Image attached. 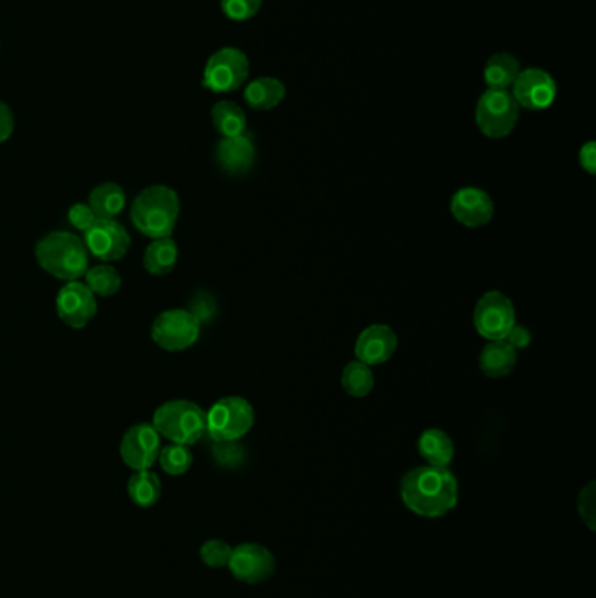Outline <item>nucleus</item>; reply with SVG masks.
Here are the masks:
<instances>
[{
  "instance_id": "nucleus-1",
  "label": "nucleus",
  "mask_w": 596,
  "mask_h": 598,
  "mask_svg": "<svg viewBox=\"0 0 596 598\" xmlns=\"http://www.w3.org/2000/svg\"><path fill=\"white\" fill-rule=\"evenodd\" d=\"M401 499L413 515L437 520L458 506L460 487L450 467H415L402 476Z\"/></svg>"
},
{
  "instance_id": "nucleus-2",
  "label": "nucleus",
  "mask_w": 596,
  "mask_h": 598,
  "mask_svg": "<svg viewBox=\"0 0 596 598\" xmlns=\"http://www.w3.org/2000/svg\"><path fill=\"white\" fill-rule=\"evenodd\" d=\"M181 212L179 195L168 186H149L133 200L130 216L137 230L146 237H172Z\"/></svg>"
},
{
  "instance_id": "nucleus-3",
  "label": "nucleus",
  "mask_w": 596,
  "mask_h": 598,
  "mask_svg": "<svg viewBox=\"0 0 596 598\" xmlns=\"http://www.w3.org/2000/svg\"><path fill=\"white\" fill-rule=\"evenodd\" d=\"M35 258L44 272L55 279L72 282L88 272V249L84 240L69 231H53L39 240Z\"/></svg>"
},
{
  "instance_id": "nucleus-4",
  "label": "nucleus",
  "mask_w": 596,
  "mask_h": 598,
  "mask_svg": "<svg viewBox=\"0 0 596 598\" xmlns=\"http://www.w3.org/2000/svg\"><path fill=\"white\" fill-rule=\"evenodd\" d=\"M153 427L172 443L195 445L207 434V411L191 401H168L154 411Z\"/></svg>"
},
{
  "instance_id": "nucleus-5",
  "label": "nucleus",
  "mask_w": 596,
  "mask_h": 598,
  "mask_svg": "<svg viewBox=\"0 0 596 598\" xmlns=\"http://www.w3.org/2000/svg\"><path fill=\"white\" fill-rule=\"evenodd\" d=\"M254 425V408L240 396L222 397L207 411V434L215 443H236Z\"/></svg>"
},
{
  "instance_id": "nucleus-6",
  "label": "nucleus",
  "mask_w": 596,
  "mask_h": 598,
  "mask_svg": "<svg viewBox=\"0 0 596 598\" xmlns=\"http://www.w3.org/2000/svg\"><path fill=\"white\" fill-rule=\"evenodd\" d=\"M520 105L509 90H486L478 100L476 123L485 137L502 139L516 128Z\"/></svg>"
},
{
  "instance_id": "nucleus-7",
  "label": "nucleus",
  "mask_w": 596,
  "mask_h": 598,
  "mask_svg": "<svg viewBox=\"0 0 596 598\" xmlns=\"http://www.w3.org/2000/svg\"><path fill=\"white\" fill-rule=\"evenodd\" d=\"M201 324L193 313L174 308L160 313L151 327V338L168 352H181L193 347L200 338Z\"/></svg>"
},
{
  "instance_id": "nucleus-8",
  "label": "nucleus",
  "mask_w": 596,
  "mask_h": 598,
  "mask_svg": "<svg viewBox=\"0 0 596 598\" xmlns=\"http://www.w3.org/2000/svg\"><path fill=\"white\" fill-rule=\"evenodd\" d=\"M249 58L236 48H222L208 58L203 86L214 93L235 91L247 81Z\"/></svg>"
},
{
  "instance_id": "nucleus-9",
  "label": "nucleus",
  "mask_w": 596,
  "mask_h": 598,
  "mask_svg": "<svg viewBox=\"0 0 596 598\" xmlns=\"http://www.w3.org/2000/svg\"><path fill=\"white\" fill-rule=\"evenodd\" d=\"M514 324L516 308L506 294L490 291L479 298L474 308V327L485 340H504Z\"/></svg>"
},
{
  "instance_id": "nucleus-10",
  "label": "nucleus",
  "mask_w": 596,
  "mask_h": 598,
  "mask_svg": "<svg viewBox=\"0 0 596 598\" xmlns=\"http://www.w3.org/2000/svg\"><path fill=\"white\" fill-rule=\"evenodd\" d=\"M228 569L240 583L261 585L277 571V558L264 544H238L233 548Z\"/></svg>"
},
{
  "instance_id": "nucleus-11",
  "label": "nucleus",
  "mask_w": 596,
  "mask_h": 598,
  "mask_svg": "<svg viewBox=\"0 0 596 598\" xmlns=\"http://www.w3.org/2000/svg\"><path fill=\"white\" fill-rule=\"evenodd\" d=\"M132 238L123 224L116 219H97L90 230L84 233V245L93 258L112 263L125 258Z\"/></svg>"
},
{
  "instance_id": "nucleus-12",
  "label": "nucleus",
  "mask_w": 596,
  "mask_h": 598,
  "mask_svg": "<svg viewBox=\"0 0 596 598\" xmlns=\"http://www.w3.org/2000/svg\"><path fill=\"white\" fill-rule=\"evenodd\" d=\"M161 450V436L153 424H137L130 427L121 439V459L133 471H146L154 466Z\"/></svg>"
},
{
  "instance_id": "nucleus-13",
  "label": "nucleus",
  "mask_w": 596,
  "mask_h": 598,
  "mask_svg": "<svg viewBox=\"0 0 596 598\" xmlns=\"http://www.w3.org/2000/svg\"><path fill=\"white\" fill-rule=\"evenodd\" d=\"M97 310V296L91 293L86 284H81L77 280L67 282L56 296L58 317L72 329H83L88 326L97 315Z\"/></svg>"
},
{
  "instance_id": "nucleus-14",
  "label": "nucleus",
  "mask_w": 596,
  "mask_h": 598,
  "mask_svg": "<svg viewBox=\"0 0 596 598\" xmlns=\"http://www.w3.org/2000/svg\"><path fill=\"white\" fill-rule=\"evenodd\" d=\"M511 93L520 107L528 111H542L555 102L556 81L546 70L532 67L521 70Z\"/></svg>"
},
{
  "instance_id": "nucleus-15",
  "label": "nucleus",
  "mask_w": 596,
  "mask_h": 598,
  "mask_svg": "<svg viewBox=\"0 0 596 598\" xmlns=\"http://www.w3.org/2000/svg\"><path fill=\"white\" fill-rule=\"evenodd\" d=\"M451 216L457 219L458 223L465 228H481L492 221L493 207L492 198L483 189L467 186L458 189L451 198Z\"/></svg>"
},
{
  "instance_id": "nucleus-16",
  "label": "nucleus",
  "mask_w": 596,
  "mask_h": 598,
  "mask_svg": "<svg viewBox=\"0 0 596 598\" xmlns=\"http://www.w3.org/2000/svg\"><path fill=\"white\" fill-rule=\"evenodd\" d=\"M397 336L392 327L385 324H373L366 327L355 341V357L357 361L368 366H378L390 361L396 354Z\"/></svg>"
},
{
  "instance_id": "nucleus-17",
  "label": "nucleus",
  "mask_w": 596,
  "mask_h": 598,
  "mask_svg": "<svg viewBox=\"0 0 596 598\" xmlns=\"http://www.w3.org/2000/svg\"><path fill=\"white\" fill-rule=\"evenodd\" d=\"M215 158L219 167L231 175L247 174L256 161V146L249 135L222 137L215 149Z\"/></svg>"
},
{
  "instance_id": "nucleus-18",
  "label": "nucleus",
  "mask_w": 596,
  "mask_h": 598,
  "mask_svg": "<svg viewBox=\"0 0 596 598\" xmlns=\"http://www.w3.org/2000/svg\"><path fill=\"white\" fill-rule=\"evenodd\" d=\"M518 355L504 340L488 341L479 355V368L490 378H504L516 368Z\"/></svg>"
},
{
  "instance_id": "nucleus-19",
  "label": "nucleus",
  "mask_w": 596,
  "mask_h": 598,
  "mask_svg": "<svg viewBox=\"0 0 596 598\" xmlns=\"http://www.w3.org/2000/svg\"><path fill=\"white\" fill-rule=\"evenodd\" d=\"M418 453L429 466L450 467L455 459V445L441 429H427L418 439Z\"/></svg>"
},
{
  "instance_id": "nucleus-20",
  "label": "nucleus",
  "mask_w": 596,
  "mask_h": 598,
  "mask_svg": "<svg viewBox=\"0 0 596 598\" xmlns=\"http://www.w3.org/2000/svg\"><path fill=\"white\" fill-rule=\"evenodd\" d=\"M243 97L250 109L270 111L284 100L285 86L275 77H259L256 81L247 84Z\"/></svg>"
},
{
  "instance_id": "nucleus-21",
  "label": "nucleus",
  "mask_w": 596,
  "mask_h": 598,
  "mask_svg": "<svg viewBox=\"0 0 596 598\" xmlns=\"http://www.w3.org/2000/svg\"><path fill=\"white\" fill-rule=\"evenodd\" d=\"M520 62L514 55L509 53H497L493 55L485 65L486 86L488 90H509L513 88L516 77L520 76Z\"/></svg>"
},
{
  "instance_id": "nucleus-22",
  "label": "nucleus",
  "mask_w": 596,
  "mask_h": 598,
  "mask_svg": "<svg viewBox=\"0 0 596 598\" xmlns=\"http://www.w3.org/2000/svg\"><path fill=\"white\" fill-rule=\"evenodd\" d=\"M88 205L97 219H116L126 207L125 191L116 182H104L91 191Z\"/></svg>"
},
{
  "instance_id": "nucleus-23",
  "label": "nucleus",
  "mask_w": 596,
  "mask_h": 598,
  "mask_svg": "<svg viewBox=\"0 0 596 598\" xmlns=\"http://www.w3.org/2000/svg\"><path fill=\"white\" fill-rule=\"evenodd\" d=\"M177 259H179V247L172 237L158 238L153 240V244H149L146 249L144 268L154 277H165L168 273L174 272Z\"/></svg>"
},
{
  "instance_id": "nucleus-24",
  "label": "nucleus",
  "mask_w": 596,
  "mask_h": 598,
  "mask_svg": "<svg viewBox=\"0 0 596 598\" xmlns=\"http://www.w3.org/2000/svg\"><path fill=\"white\" fill-rule=\"evenodd\" d=\"M128 495L135 506L153 508L161 497V481L153 471H135L128 480Z\"/></svg>"
},
{
  "instance_id": "nucleus-25",
  "label": "nucleus",
  "mask_w": 596,
  "mask_h": 598,
  "mask_svg": "<svg viewBox=\"0 0 596 598\" xmlns=\"http://www.w3.org/2000/svg\"><path fill=\"white\" fill-rule=\"evenodd\" d=\"M212 125L222 137H236L247 130V118L240 105L222 100L212 107Z\"/></svg>"
},
{
  "instance_id": "nucleus-26",
  "label": "nucleus",
  "mask_w": 596,
  "mask_h": 598,
  "mask_svg": "<svg viewBox=\"0 0 596 598\" xmlns=\"http://www.w3.org/2000/svg\"><path fill=\"white\" fill-rule=\"evenodd\" d=\"M341 387L348 396L366 397L375 389V373L364 362H350L341 373Z\"/></svg>"
},
{
  "instance_id": "nucleus-27",
  "label": "nucleus",
  "mask_w": 596,
  "mask_h": 598,
  "mask_svg": "<svg viewBox=\"0 0 596 598\" xmlns=\"http://www.w3.org/2000/svg\"><path fill=\"white\" fill-rule=\"evenodd\" d=\"M86 286L100 298L114 296L121 289V275L111 265H100L86 272Z\"/></svg>"
},
{
  "instance_id": "nucleus-28",
  "label": "nucleus",
  "mask_w": 596,
  "mask_h": 598,
  "mask_svg": "<svg viewBox=\"0 0 596 598\" xmlns=\"http://www.w3.org/2000/svg\"><path fill=\"white\" fill-rule=\"evenodd\" d=\"M158 460L165 473L170 476H182L193 466V453L189 450V446L172 443L160 450Z\"/></svg>"
},
{
  "instance_id": "nucleus-29",
  "label": "nucleus",
  "mask_w": 596,
  "mask_h": 598,
  "mask_svg": "<svg viewBox=\"0 0 596 598\" xmlns=\"http://www.w3.org/2000/svg\"><path fill=\"white\" fill-rule=\"evenodd\" d=\"M231 553H233V548L222 539H208V541L201 544L200 548L201 562L210 569L228 567Z\"/></svg>"
},
{
  "instance_id": "nucleus-30",
  "label": "nucleus",
  "mask_w": 596,
  "mask_h": 598,
  "mask_svg": "<svg viewBox=\"0 0 596 598\" xmlns=\"http://www.w3.org/2000/svg\"><path fill=\"white\" fill-rule=\"evenodd\" d=\"M261 6L263 0H221L222 13L233 21L250 20Z\"/></svg>"
},
{
  "instance_id": "nucleus-31",
  "label": "nucleus",
  "mask_w": 596,
  "mask_h": 598,
  "mask_svg": "<svg viewBox=\"0 0 596 598\" xmlns=\"http://www.w3.org/2000/svg\"><path fill=\"white\" fill-rule=\"evenodd\" d=\"M596 495H595V481H590L586 487L581 490L579 494V501H577V509H579V516L581 520L586 523V527L593 532L595 530L596 522Z\"/></svg>"
},
{
  "instance_id": "nucleus-32",
  "label": "nucleus",
  "mask_w": 596,
  "mask_h": 598,
  "mask_svg": "<svg viewBox=\"0 0 596 598\" xmlns=\"http://www.w3.org/2000/svg\"><path fill=\"white\" fill-rule=\"evenodd\" d=\"M67 219H69V223L72 224L76 230L86 233V231L90 230L91 226H93V223L97 221V216L93 214V210H91L88 203H76V205L70 207Z\"/></svg>"
},
{
  "instance_id": "nucleus-33",
  "label": "nucleus",
  "mask_w": 596,
  "mask_h": 598,
  "mask_svg": "<svg viewBox=\"0 0 596 598\" xmlns=\"http://www.w3.org/2000/svg\"><path fill=\"white\" fill-rule=\"evenodd\" d=\"M504 341L509 343L514 350H521V348H527L532 343V333H530L528 327L521 326V324H514L511 327V331L504 338Z\"/></svg>"
},
{
  "instance_id": "nucleus-34",
  "label": "nucleus",
  "mask_w": 596,
  "mask_h": 598,
  "mask_svg": "<svg viewBox=\"0 0 596 598\" xmlns=\"http://www.w3.org/2000/svg\"><path fill=\"white\" fill-rule=\"evenodd\" d=\"M189 312L195 315L198 322H207L215 312V305L214 299L212 298H205V296H198V298L193 301V306H191V310Z\"/></svg>"
},
{
  "instance_id": "nucleus-35",
  "label": "nucleus",
  "mask_w": 596,
  "mask_h": 598,
  "mask_svg": "<svg viewBox=\"0 0 596 598\" xmlns=\"http://www.w3.org/2000/svg\"><path fill=\"white\" fill-rule=\"evenodd\" d=\"M14 132V116L13 111L9 109V105L4 104L0 100V144L6 142Z\"/></svg>"
},
{
  "instance_id": "nucleus-36",
  "label": "nucleus",
  "mask_w": 596,
  "mask_h": 598,
  "mask_svg": "<svg viewBox=\"0 0 596 598\" xmlns=\"http://www.w3.org/2000/svg\"><path fill=\"white\" fill-rule=\"evenodd\" d=\"M240 450L236 448L235 443H217L215 446V457L226 466H233L236 460H240Z\"/></svg>"
},
{
  "instance_id": "nucleus-37",
  "label": "nucleus",
  "mask_w": 596,
  "mask_h": 598,
  "mask_svg": "<svg viewBox=\"0 0 596 598\" xmlns=\"http://www.w3.org/2000/svg\"><path fill=\"white\" fill-rule=\"evenodd\" d=\"M579 163L590 175L596 174V146L595 142H586L579 151Z\"/></svg>"
}]
</instances>
